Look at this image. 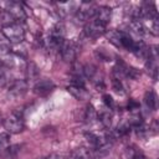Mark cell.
<instances>
[{"mask_svg": "<svg viewBox=\"0 0 159 159\" xmlns=\"http://www.w3.org/2000/svg\"><path fill=\"white\" fill-rule=\"evenodd\" d=\"M1 32L10 43H20L25 39V30L20 25V22H14L7 26H4Z\"/></svg>", "mask_w": 159, "mask_h": 159, "instance_id": "cell-1", "label": "cell"}, {"mask_svg": "<svg viewBox=\"0 0 159 159\" xmlns=\"http://www.w3.org/2000/svg\"><path fill=\"white\" fill-rule=\"evenodd\" d=\"M4 128L6 129L7 133L10 134H17L21 133L25 129V124H24V119L20 114L17 113H12L11 116H9L7 118L4 119L2 122Z\"/></svg>", "mask_w": 159, "mask_h": 159, "instance_id": "cell-2", "label": "cell"}, {"mask_svg": "<svg viewBox=\"0 0 159 159\" xmlns=\"http://www.w3.org/2000/svg\"><path fill=\"white\" fill-rule=\"evenodd\" d=\"M0 6L4 7L5 11H7L16 22L22 21L26 19V12L24 10V6L19 1H6V2H0Z\"/></svg>", "mask_w": 159, "mask_h": 159, "instance_id": "cell-3", "label": "cell"}, {"mask_svg": "<svg viewBox=\"0 0 159 159\" xmlns=\"http://www.w3.org/2000/svg\"><path fill=\"white\" fill-rule=\"evenodd\" d=\"M97 6L92 2H81L76 11V20L78 22H88L89 19L94 16Z\"/></svg>", "mask_w": 159, "mask_h": 159, "instance_id": "cell-4", "label": "cell"}, {"mask_svg": "<svg viewBox=\"0 0 159 159\" xmlns=\"http://www.w3.org/2000/svg\"><path fill=\"white\" fill-rule=\"evenodd\" d=\"M58 52L61 53V57L63 61L66 62H75L76 58V52H77V47L72 41H63L62 45L60 46Z\"/></svg>", "mask_w": 159, "mask_h": 159, "instance_id": "cell-5", "label": "cell"}, {"mask_svg": "<svg viewBox=\"0 0 159 159\" xmlns=\"http://www.w3.org/2000/svg\"><path fill=\"white\" fill-rule=\"evenodd\" d=\"M104 32H106V26L101 25L99 22H97L94 20H92L84 25V35L88 39H97V37L102 36Z\"/></svg>", "mask_w": 159, "mask_h": 159, "instance_id": "cell-6", "label": "cell"}, {"mask_svg": "<svg viewBox=\"0 0 159 159\" xmlns=\"http://www.w3.org/2000/svg\"><path fill=\"white\" fill-rule=\"evenodd\" d=\"M53 88H55V83L48 78L39 80L34 84V92L37 96H47L53 91Z\"/></svg>", "mask_w": 159, "mask_h": 159, "instance_id": "cell-7", "label": "cell"}, {"mask_svg": "<svg viewBox=\"0 0 159 159\" xmlns=\"http://www.w3.org/2000/svg\"><path fill=\"white\" fill-rule=\"evenodd\" d=\"M27 89H29V82L25 80H14L9 86V93L15 97L25 94Z\"/></svg>", "mask_w": 159, "mask_h": 159, "instance_id": "cell-8", "label": "cell"}, {"mask_svg": "<svg viewBox=\"0 0 159 159\" xmlns=\"http://www.w3.org/2000/svg\"><path fill=\"white\" fill-rule=\"evenodd\" d=\"M111 17H112V10L108 6H99V7H97L96 12H94V16H93L94 21L99 22L103 26H107V24L111 21Z\"/></svg>", "mask_w": 159, "mask_h": 159, "instance_id": "cell-9", "label": "cell"}, {"mask_svg": "<svg viewBox=\"0 0 159 159\" xmlns=\"http://www.w3.org/2000/svg\"><path fill=\"white\" fill-rule=\"evenodd\" d=\"M71 155L73 159H97L94 149H89V148H84V147L73 149L71 152Z\"/></svg>", "mask_w": 159, "mask_h": 159, "instance_id": "cell-10", "label": "cell"}, {"mask_svg": "<svg viewBox=\"0 0 159 159\" xmlns=\"http://www.w3.org/2000/svg\"><path fill=\"white\" fill-rule=\"evenodd\" d=\"M67 91L78 101H84V99L89 98V93L84 87H78V86H72L71 84V86L67 87Z\"/></svg>", "mask_w": 159, "mask_h": 159, "instance_id": "cell-11", "label": "cell"}, {"mask_svg": "<svg viewBox=\"0 0 159 159\" xmlns=\"http://www.w3.org/2000/svg\"><path fill=\"white\" fill-rule=\"evenodd\" d=\"M77 5L78 4H76V2H72V1H67V2H58L57 4V6H58V14L61 15V16H67V15H70L71 12H76L77 11ZM80 6V5H78Z\"/></svg>", "mask_w": 159, "mask_h": 159, "instance_id": "cell-12", "label": "cell"}, {"mask_svg": "<svg viewBox=\"0 0 159 159\" xmlns=\"http://www.w3.org/2000/svg\"><path fill=\"white\" fill-rule=\"evenodd\" d=\"M129 31H130L132 35H135L138 37H142V36H144L148 32L147 31V27L140 21H135V20H133L129 24ZM132 35H129V36H132Z\"/></svg>", "mask_w": 159, "mask_h": 159, "instance_id": "cell-13", "label": "cell"}, {"mask_svg": "<svg viewBox=\"0 0 159 159\" xmlns=\"http://www.w3.org/2000/svg\"><path fill=\"white\" fill-rule=\"evenodd\" d=\"M144 103H145V106L150 111H155L157 109V106H158L157 94L153 91H147L145 94H144Z\"/></svg>", "mask_w": 159, "mask_h": 159, "instance_id": "cell-14", "label": "cell"}, {"mask_svg": "<svg viewBox=\"0 0 159 159\" xmlns=\"http://www.w3.org/2000/svg\"><path fill=\"white\" fill-rule=\"evenodd\" d=\"M112 118H113V114H112L111 109H108V108H107V111H102V112L98 114V117H97V119L99 120V123H101L104 128H111Z\"/></svg>", "mask_w": 159, "mask_h": 159, "instance_id": "cell-15", "label": "cell"}, {"mask_svg": "<svg viewBox=\"0 0 159 159\" xmlns=\"http://www.w3.org/2000/svg\"><path fill=\"white\" fill-rule=\"evenodd\" d=\"M10 53H11V43L2 35V32H0V58L7 56Z\"/></svg>", "mask_w": 159, "mask_h": 159, "instance_id": "cell-16", "label": "cell"}, {"mask_svg": "<svg viewBox=\"0 0 159 159\" xmlns=\"http://www.w3.org/2000/svg\"><path fill=\"white\" fill-rule=\"evenodd\" d=\"M97 117H98V113L97 111L94 109V107L92 104H88L84 109V113H83V119L87 122V123H93L97 120Z\"/></svg>", "mask_w": 159, "mask_h": 159, "instance_id": "cell-17", "label": "cell"}, {"mask_svg": "<svg viewBox=\"0 0 159 159\" xmlns=\"http://www.w3.org/2000/svg\"><path fill=\"white\" fill-rule=\"evenodd\" d=\"M39 73H40L39 67L34 62H27V65H26V76H27V80H30V81L37 80Z\"/></svg>", "mask_w": 159, "mask_h": 159, "instance_id": "cell-18", "label": "cell"}, {"mask_svg": "<svg viewBox=\"0 0 159 159\" xmlns=\"http://www.w3.org/2000/svg\"><path fill=\"white\" fill-rule=\"evenodd\" d=\"M107 37L111 43H113L117 47H120V31L112 30V31L107 32Z\"/></svg>", "mask_w": 159, "mask_h": 159, "instance_id": "cell-19", "label": "cell"}, {"mask_svg": "<svg viewBox=\"0 0 159 159\" xmlns=\"http://www.w3.org/2000/svg\"><path fill=\"white\" fill-rule=\"evenodd\" d=\"M96 73H97V68H96V66H93V65H91V63L83 66V76H84V77L92 80V78H94Z\"/></svg>", "mask_w": 159, "mask_h": 159, "instance_id": "cell-20", "label": "cell"}, {"mask_svg": "<svg viewBox=\"0 0 159 159\" xmlns=\"http://www.w3.org/2000/svg\"><path fill=\"white\" fill-rule=\"evenodd\" d=\"M0 22L2 24V27H4V26H7V25H10V24H14V22H16V21L14 20V17H12L7 11L2 10L1 14H0Z\"/></svg>", "mask_w": 159, "mask_h": 159, "instance_id": "cell-21", "label": "cell"}, {"mask_svg": "<svg viewBox=\"0 0 159 159\" xmlns=\"http://www.w3.org/2000/svg\"><path fill=\"white\" fill-rule=\"evenodd\" d=\"M10 145V135L9 133H0V152L7 149Z\"/></svg>", "mask_w": 159, "mask_h": 159, "instance_id": "cell-22", "label": "cell"}, {"mask_svg": "<svg viewBox=\"0 0 159 159\" xmlns=\"http://www.w3.org/2000/svg\"><path fill=\"white\" fill-rule=\"evenodd\" d=\"M102 98H103V103H104V106H106L108 109L114 108V101H113L112 96H109V94H103Z\"/></svg>", "mask_w": 159, "mask_h": 159, "instance_id": "cell-23", "label": "cell"}, {"mask_svg": "<svg viewBox=\"0 0 159 159\" xmlns=\"http://www.w3.org/2000/svg\"><path fill=\"white\" fill-rule=\"evenodd\" d=\"M96 56H98L102 61H109V55L104 52V48H97L96 50Z\"/></svg>", "mask_w": 159, "mask_h": 159, "instance_id": "cell-24", "label": "cell"}, {"mask_svg": "<svg viewBox=\"0 0 159 159\" xmlns=\"http://www.w3.org/2000/svg\"><path fill=\"white\" fill-rule=\"evenodd\" d=\"M112 84H113V88H114V91L123 93V84H122L120 80H118V78H113V81H112Z\"/></svg>", "mask_w": 159, "mask_h": 159, "instance_id": "cell-25", "label": "cell"}, {"mask_svg": "<svg viewBox=\"0 0 159 159\" xmlns=\"http://www.w3.org/2000/svg\"><path fill=\"white\" fill-rule=\"evenodd\" d=\"M6 82H7V77H6L5 72L0 71V87H4L6 84Z\"/></svg>", "mask_w": 159, "mask_h": 159, "instance_id": "cell-26", "label": "cell"}, {"mask_svg": "<svg viewBox=\"0 0 159 159\" xmlns=\"http://www.w3.org/2000/svg\"><path fill=\"white\" fill-rule=\"evenodd\" d=\"M43 159H62V157L58 155V154H50L48 157H46V158H43Z\"/></svg>", "mask_w": 159, "mask_h": 159, "instance_id": "cell-27", "label": "cell"}, {"mask_svg": "<svg viewBox=\"0 0 159 159\" xmlns=\"http://www.w3.org/2000/svg\"><path fill=\"white\" fill-rule=\"evenodd\" d=\"M42 159H43V158H42Z\"/></svg>", "mask_w": 159, "mask_h": 159, "instance_id": "cell-28", "label": "cell"}]
</instances>
